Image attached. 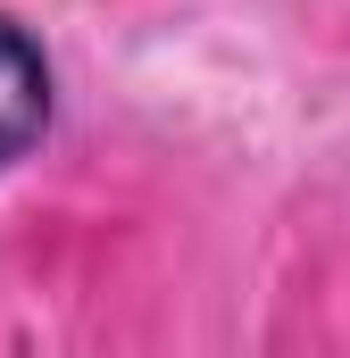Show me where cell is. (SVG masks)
Wrapping results in <instances>:
<instances>
[{
  "instance_id": "1",
  "label": "cell",
  "mask_w": 350,
  "mask_h": 358,
  "mask_svg": "<svg viewBox=\"0 0 350 358\" xmlns=\"http://www.w3.org/2000/svg\"><path fill=\"white\" fill-rule=\"evenodd\" d=\"M59 125V67H50V42L0 8V176H17Z\"/></svg>"
}]
</instances>
